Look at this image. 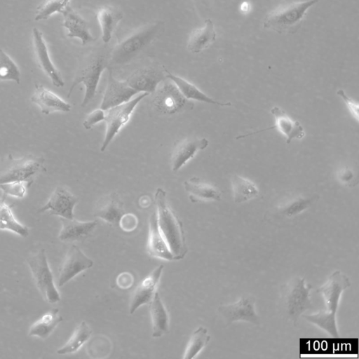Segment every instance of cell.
<instances>
[{"mask_svg":"<svg viewBox=\"0 0 359 359\" xmlns=\"http://www.w3.org/2000/svg\"><path fill=\"white\" fill-rule=\"evenodd\" d=\"M165 31V23L158 20L147 23L122 34L110 49L109 68L125 65L141 55Z\"/></svg>","mask_w":359,"mask_h":359,"instance_id":"1","label":"cell"},{"mask_svg":"<svg viewBox=\"0 0 359 359\" xmlns=\"http://www.w3.org/2000/svg\"><path fill=\"white\" fill-rule=\"evenodd\" d=\"M109 52L107 46H99L91 49L81 59L68 91V97L78 84L83 83L85 93L81 106L86 107L94 98L101 75L109 68Z\"/></svg>","mask_w":359,"mask_h":359,"instance_id":"2","label":"cell"},{"mask_svg":"<svg viewBox=\"0 0 359 359\" xmlns=\"http://www.w3.org/2000/svg\"><path fill=\"white\" fill-rule=\"evenodd\" d=\"M158 224L173 255L174 260L182 259L187 253L183 224L169 205L166 192L158 188L154 196Z\"/></svg>","mask_w":359,"mask_h":359,"instance_id":"3","label":"cell"},{"mask_svg":"<svg viewBox=\"0 0 359 359\" xmlns=\"http://www.w3.org/2000/svg\"><path fill=\"white\" fill-rule=\"evenodd\" d=\"M318 0L290 2L269 12L263 20V27L278 34H294L302 24L307 11Z\"/></svg>","mask_w":359,"mask_h":359,"instance_id":"4","label":"cell"},{"mask_svg":"<svg viewBox=\"0 0 359 359\" xmlns=\"http://www.w3.org/2000/svg\"><path fill=\"white\" fill-rule=\"evenodd\" d=\"M311 284L295 276L280 287V308L286 318L296 325L299 318L312 307Z\"/></svg>","mask_w":359,"mask_h":359,"instance_id":"5","label":"cell"},{"mask_svg":"<svg viewBox=\"0 0 359 359\" xmlns=\"http://www.w3.org/2000/svg\"><path fill=\"white\" fill-rule=\"evenodd\" d=\"M45 158L32 154L15 158L7 155L0 161V184L25 181L34 182V177L46 170Z\"/></svg>","mask_w":359,"mask_h":359,"instance_id":"6","label":"cell"},{"mask_svg":"<svg viewBox=\"0 0 359 359\" xmlns=\"http://www.w3.org/2000/svg\"><path fill=\"white\" fill-rule=\"evenodd\" d=\"M317 194L295 195L282 199L266 214L270 223L280 226L290 224L310 209L318 200Z\"/></svg>","mask_w":359,"mask_h":359,"instance_id":"7","label":"cell"},{"mask_svg":"<svg viewBox=\"0 0 359 359\" xmlns=\"http://www.w3.org/2000/svg\"><path fill=\"white\" fill-rule=\"evenodd\" d=\"M34 283L43 299L49 304L60 301V294L54 282L46 250H39L27 259Z\"/></svg>","mask_w":359,"mask_h":359,"instance_id":"8","label":"cell"},{"mask_svg":"<svg viewBox=\"0 0 359 359\" xmlns=\"http://www.w3.org/2000/svg\"><path fill=\"white\" fill-rule=\"evenodd\" d=\"M148 95L147 93H142L129 101L105 111L106 130L101 151L106 149L121 128L128 123L138 103Z\"/></svg>","mask_w":359,"mask_h":359,"instance_id":"9","label":"cell"},{"mask_svg":"<svg viewBox=\"0 0 359 359\" xmlns=\"http://www.w3.org/2000/svg\"><path fill=\"white\" fill-rule=\"evenodd\" d=\"M351 286L349 278L341 271H334L327 281L316 292L321 294L325 306L323 313L331 320H337V312L341 297L344 290Z\"/></svg>","mask_w":359,"mask_h":359,"instance_id":"10","label":"cell"},{"mask_svg":"<svg viewBox=\"0 0 359 359\" xmlns=\"http://www.w3.org/2000/svg\"><path fill=\"white\" fill-rule=\"evenodd\" d=\"M255 297L247 294L233 303L219 305L217 310L227 326L238 321L259 325L260 318L255 310Z\"/></svg>","mask_w":359,"mask_h":359,"instance_id":"11","label":"cell"},{"mask_svg":"<svg viewBox=\"0 0 359 359\" xmlns=\"http://www.w3.org/2000/svg\"><path fill=\"white\" fill-rule=\"evenodd\" d=\"M187 100L177 86L169 79L164 80L154 93L152 103L155 109L162 114L171 115L180 111Z\"/></svg>","mask_w":359,"mask_h":359,"instance_id":"12","label":"cell"},{"mask_svg":"<svg viewBox=\"0 0 359 359\" xmlns=\"http://www.w3.org/2000/svg\"><path fill=\"white\" fill-rule=\"evenodd\" d=\"M93 261L76 245L72 244L59 268L57 285L62 287L80 273L91 268Z\"/></svg>","mask_w":359,"mask_h":359,"instance_id":"13","label":"cell"},{"mask_svg":"<svg viewBox=\"0 0 359 359\" xmlns=\"http://www.w3.org/2000/svg\"><path fill=\"white\" fill-rule=\"evenodd\" d=\"M78 198L66 188L56 187L47 202L39 210V213L49 212L50 215L60 218L72 219L74 218V209Z\"/></svg>","mask_w":359,"mask_h":359,"instance_id":"14","label":"cell"},{"mask_svg":"<svg viewBox=\"0 0 359 359\" xmlns=\"http://www.w3.org/2000/svg\"><path fill=\"white\" fill-rule=\"evenodd\" d=\"M163 70L154 66H146L134 71L125 81L138 93H154L158 86L165 80Z\"/></svg>","mask_w":359,"mask_h":359,"instance_id":"15","label":"cell"},{"mask_svg":"<svg viewBox=\"0 0 359 359\" xmlns=\"http://www.w3.org/2000/svg\"><path fill=\"white\" fill-rule=\"evenodd\" d=\"M33 46L35 58L39 68L56 87H63L65 82L59 70L49 56L48 50L42 33L36 27L32 29Z\"/></svg>","mask_w":359,"mask_h":359,"instance_id":"16","label":"cell"},{"mask_svg":"<svg viewBox=\"0 0 359 359\" xmlns=\"http://www.w3.org/2000/svg\"><path fill=\"white\" fill-rule=\"evenodd\" d=\"M108 69L107 84L100 104V108L104 111L129 101L138 93L125 81L115 79L111 69Z\"/></svg>","mask_w":359,"mask_h":359,"instance_id":"17","label":"cell"},{"mask_svg":"<svg viewBox=\"0 0 359 359\" xmlns=\"http://www.w3.org/2000/svg\"><path fill=\"white\" fill-rule=\"evenodd\" d=\"M159 265L146 276L135 290L129 306V313H134L142 305L149 304L156 292V288L163 271Z\"/></svg>","mask_w":359,"mask_h":359,"instance_id":"18","label":"cell"},{"mask_svg":"<svg viewBox=\"0 0 359 359\" xmlns=\"http://www.w3.org/2000/svg\"><path fill=\"white\" fill-rule=\"evenodd\" d=\"M30 100L45 115L58 111L69 112L72 108L68 102L41 84L35 83Z\"/></svg>","mask_w":359,"mask_h":359,"instance_id":"19","label":"cell"},{"mask_svg":"<svg viewBox=\"0 0 359 359\" xmlns=\"http://www.w3.org/2000/svg\"><path fill=\"white\" fill-rule=\"evenodd\" d=\"M123 203L116 192L100 198L95 204L93 215L109 224L118 226L124 214Z\"/></svg>","mask_w":359,"mask_h":359,"instance_id":"20","label":"cell"},{"mask_svg":"<svg viewBox=\"0 0 359 359\" xmlns=\"http://www.w3.org/2000/svg\"><path fill=\"white\" fill-rule=\"evenodd\" d=\"M208 145V140L205 138L184 139L177 144L172 152L170 165L173 172H177L197 152L203 150Z\"/></svg>","mask_w":359,"mask_h":359,"instance_id":"21","label":"cell"},{"mask_svg":"<svg viewBox=\"0 0 359 359\" xmlns=\"http://www.w3.org/2000/svg\"><path fill=\"white\" fill-rule=\"evenodd\" d=\"M147 249L148 254L152 257L166 261L174 260L168 245L159 229L156 211L151 215L149 220V236Z\"/></svg>","mask_w":359,"mask_h":359,"instance_id":"22","label":"cell"},{"mask_svg":"<svg viewBox=\"0 0 359 359\" xmlns=\"http://www.w3.org/2000/svg\"><path fill=\"white\" fill-rule=\"evenodd\" d=\"M61 229L58 238L63 242H74L88 238L97 225V220L81 222L76 219L60 218Z\"/></svg>","mask_w":359,"mask_h":359,"instance_id":"23","label":"cell"},{"mask_svg":"<svg viewBox=\"0 0 359 359\" xmlns=\"http://www.w3.org/2000/svg\"><path fill=\"white\" fill-rule=\"evenodd\" d=\"M63 26L68 30L67 36L78 38L83 46L95 41L90 32L88 23L69 5L62 12Z\"/></svg>","mask_w":359,"mask_h":359,"instance_id":"24","label":"cell"},{"mask_svg":"<svg viewBox=\"0 0 359 359\" xmlns=\"http://www.w3.org/2000/svg\"><path fill=\"white\" fill-rule=\"evenodd\" d=\"M270 111L274 117L275 126L255 133L276 128L285 137L287 144H290L293 140H301L304 137V130L299 122L292 119L281 108L274 106Z\"/></svg>","mask_w":359,"mask_h":359,"instance_id":"25","label":"cell"},{"mask_svg":"<svg viewBox=\"0 0 359 359\" xmlns=\"http://www.w3.org/2000/svg\"><path fill=\"white\" fill-rule=\"evenodd\" d=\"M183 185L192 203L221 200L222 193L217 188L201 181L197 177H192L184 181Z\"/></svg>","mask_w":359,"mask_h":359,"instance_id":"26","label":"cell"},{"mask_svg":"<svg viewBox=\"0 0 359 359\" xmlns=\"http://www.w3.org/2000/svg\"><path fill=\"white\" fill-rule=\"evenodd\" d=\"M149 309L151 320L152 337L158 338L168 333V313L158 292L149 302Z\"/></svg>","mask_w":359,"mask_h":359,"instance_id":"27","label":"cell"},{"mask_svg":"<svg viewBox=\"0 0 359 359\" xmlns=\"http://www.w3.org/2000/svg\"><path fill=\"white\" fill-rule=\"evenodd\" d=\"M166 78L171 80L179 88L183 96L187 100H193L201 102L211 104H215L221 107H229L231 102H221L215 100L213 98L208 96L201 91L194 84L190 83L186 79L175 75L164 68Z\"/></svg>","mask_w":359,"mask_h":359,"instance_id":"28","label":"cell"},{"mask_svg":"<svg viewBox=\"0 0 359 359\" xmlns=\"http://www.w3.org/2000/svg\"><path fill=\"white\" fill-rule=\"evenodd\" d=\"M62 321L59 309L53 308L33 323L28 330V336L46 339Z\"/></svg>","mask_w":359,"mask_h":359,"instance_id":"29","label":"cell"},{"mask_svg":"<svg viewBox=\"0 0 359 359\" xmlns=\"http://www.w3.org/2000/svg\"><path fill=\"white\" fill-rule=\"evenodd\" d=\"M123 17L122 12L113 6H104L99 8L96 18L101 28L103 43L107 44L111 40L117 25Z\"/></svg>","mask_w":359,"mask_h":359,"instance_id":"30","label":"cell"},{"mask_svg":"<svg viewBox=\"0 0 359 359\" xmlns=\"http://www.w3.org/2000/svg\"><path fill=\"white\" fill-rule=\"evenodd\" d=\"M215 39L214 25L208 18L205 20L203 27L191 32L187 41V48L193 53H198L207 48Z\"/></svg>","mask_w":359,"mask_h":359,"instance_id":"31","label":"cell"},{"mask_svg":"<svg viewBox=\"0 0 359 359\" xmlns=\"http://www.w3.org/2000/svg\"><path fill=\"white\" fill-rule=\"evenodd\" d=\"M5 199L4 196L0 198V230L13 233L22 238L27 237L29 228L15 218L11 205Z\"/></svg>","mask_w":359,"mask_h":359,"instance_id":"32","label":"cell"},{"mask_svg":"<svg viewBox=\"0 0 359 359\" xmlns=\"http://www.w3.org/2000/svg\"><path fill=\"white\" fill-rule=\"evenodd\" d=\"M233 201L236 203H242L252 200L259 195L257 186L250 180L233 175L231 178Z\"/></svg>","mask_w":359,"mask_h":359,"instance_id":"33","label":"cell"},{"mask_svg":"<svg viewBox=\"0 0 359 359\" xmlns=\"http://www.w3.org/2000/svg\"><path fill=\"white\" fill-rule=\"evenodd\" d=\"M91 329L85 322H81L67 341L57 350L59 355L72 354L76 352L90 337Z\"/></svg>","mask_w":359,"mask_h":359,"instance_id":"34","label":"cell"},{"mask_svg":"<svg viewBox=\"0 0 359 359\" xmlns=\"http://www.w3.org/2000/svg\"><path fill=\"white\" fill-rule=\"evenodd\" d=\"M210 340L208 329L200 326L196 329L187 344L183 358L191 359L196 358L198 354L208 345Z\"/></svg>","mask_w":359,"mask_h":359,"instance_id":"35","label":"cell"},{"mask_svg":"<svg viewBox=\"0 0 359 359\" xmlns=\"http://www.w3.org/2000/svg\"><path fill=\"white\" fill-rule=\"evenodd\" d=\"M20 71L10 57L2 49H0V81H14L20 83Z\"/></svg>","mask_w":359,"mask_h":359,"instance_id":"36","label":"cell"},{"mask_svg":"<svg viewBox=\"0 0 359 359\" xmlns=\"http://www.w3.org/2000/svg\"><path fill=\"white\" fill-rule=\"evenodd\" d=\"M70 0H45L36 8L34 20H46L55 13H61Z\"/></svg>","mask_w":359,"mask_h":359,"instance_id":"37","label":"cell"},{"mask_svg":"<svg viewBox=\"0 0 359 359\" xmlns=\"http://www.w3.org/2000/svg\"><path fill=\"white\" fill-rule=\"evenodd\" d=\"M32 183L25 181L11 182L0 184V190L3 193L4 197L11 196L13 198L22 199L27 194V189Z\"/></svg>","mask_w":359,"mask_h":359,"instance_id":"38","label":"cell"},{"mask_svg":"<svg viewBox=\"0 0 359 359\" xmlns=\"http://www.w3.org/2000/svg\"><path fill=\"white\" fill-rule=\"evenodd\" d=\"M105 111L101 108L95 109L89 113L83 122V126L86 130H90L95 124L104 121Z\"/></svg>","mask_w":359,"mask_h":359,"instance_id":"39","label":"cell"},{"mask_svg":"<svg viewBox=\"0 0 359 359\" xmlns=\"http://www.w3.org/2000/svg\"><path fill=\"white\" fill-rule=\"evenodd\" d=\"M337 176L340 182L348 187H354L358 184L357 177H355L353 170L348 168L341 169L338 172Z\"/></svg>","mask_w":359,"mask_h":359,"instance_id":"40","label":"cell"},{"mask_svg":"<svg viewBox=\"0 0 359 359\" xmlns=\"http://www.w3.org/2000/svg\"><path fill=\"white\" fill-rule=\"evenodd\" d=\"M337 94L343 100L346 107L352 114L355 121H358V104L353 99L349 97L344 90L339 89L337 91Z\"/></svg>","mask_w":359,"mask_h":359,"instance_id":"41","label":"cell"},{"mask_svg":"<svg viewBox=\"0 0 359 359\" xmlns=\"http://www.w3.org/2000/svg\"><path fill=\"white\" fill-rule=\"evenodd\" d=\"M138 220L132 213H124L120 219L118 226L125 231H133L137 225Z\"/></svg>","mask_w":359,"mask_h":359,"instance_id":"42","label":"cell"},{"mask_svg":"<svg viewBox=\"0 0 359 359\" xmlns=\"http://www.w3.org/2000/svg\"><path fill=\"white\" fill-rule=\"evenodd\" d=\"M133 281V278L131 274L126 272L119 274L116 280L118 285L121 288L130 287Z\"/></svg>","mask_w":359,"mask_h":359,"instance_id":"43","label":"cell"},{"mask_svg":"<svg viewBox=\"0 0 359 359\" xmlns=\"http://www.w3.org/2000/svg\"><path fill=\"white\" fill-rule=\"evenodd\" d=\"M250 5L248 2H243L241 4V9L243 12L247 13L250 10Z\"/></svg>","mask_w":359,"mask_h":359,"instance_id":"44","label":"cell"}]
</instances>
